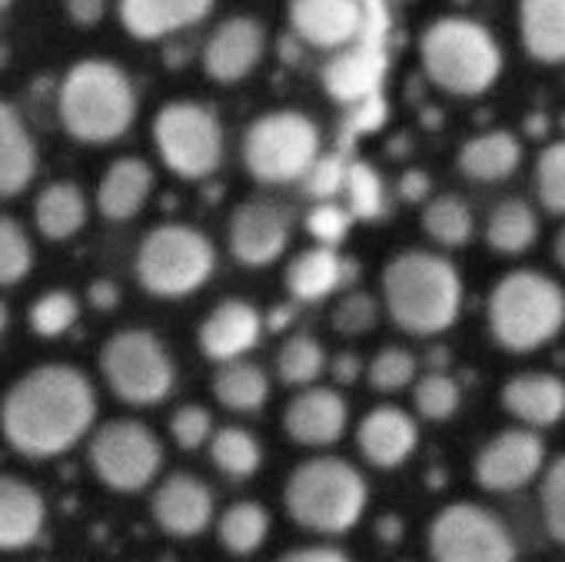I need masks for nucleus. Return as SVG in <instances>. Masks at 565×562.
Returning <instances> with one entry per match:
<instances>
[{
    "label": "nucleus",
    "instance_id": "obj_1",
    "mask_svg": "<svg viewBox=\"0 0 565 562\" xmlns=\"http://www.w3.org/2000/svg\"><path fill=\"white\" fill-rule=\"evenodd\" d=\"M94 383L71 363H41L28 370L0 400V433L28 459L64 456L94 433Z\"/></svg>",
    "mask_w": 565,
    "mask_h": 562
},
{
    "label": "nucleus",
    "instance_id": "obj_2",
    "mask_svg": "<svg viewBox=\"0 0 565 562\" xmlns=\"http://www.w3.org/2000/svg\"><path fill=\"white\" fill-rule=\"evenodd\" d=\"M462 300V273L443 253L406 250L383 266V310L409 337L446 333L459 320Z\"/></svg>",
    "mask_w": 565,
    "mask_h": 562
},
{
    "label": "nucleus",
    "instance_id": "obj_3",
    "mask_svg": "<svg viewBox=\"0 0 565 562\" xmlns=\"http://www.w3.org/2000/svg\"><path fill=\"white\" fill-rule=\"evenodd\" d=\"M140 100L130 74L104 57L77 61L57 91V114L67 137L104 147L120 140L137 120Z\"/></svg>",
    "mask_w": 565,
    "mask_h": 562
},
{
    "label": "nucleus",
    "instance_id": "obj_4",
    "mask_svg": "<svg viewBox=\"0 0 565 562\" xmlns=\"http://www.w3.org/2000/svg\"><path fill=\"white\" fill-rule=\"evenodd\" d=\"M489 337L505 353H535L565 330V290L542 269H509L486 304Z\"/></svg>",
    "mask_w": 565,
    "mask_h": 562
},
{
    "label": "nucleus",
    "instance_id": "obj_5",
    "mask_svg": "<svg viewBox=\"0 0 565 562\" xmlns=\"http://www.w3.org/2000/svg\"><path fill=\"white\" fill-rule=\"evenodd\" d=\"M419 67L443 94L482 97L502 74V47L486 24L462 14H446L423 28Z\"/></svg>",
    "mask_w": 565,
    "mask_h": 562
},
{
    "label": "nucleus",
    "instance_id": "obj_6",
    "mask_svg": "<svg viewBox=\"0 0 565 562\" xmlns=\"http://www.w3.org/2000/svg\"><path fill=\"white\" fill-rule=\"evenodd\" d=\"M370 502L363 473L340 456H313L300 463L282 486V506L290 519L320 536L350 532Z\"/></svg>",
    "mask_w": 565,
    "mask_h": 562
},
{
    "label": "nucleus",
    "instance_id": "obj_7",
    "mask_svg": "<svg viewBox=\"0 0 565 562\" xmlns=\"http://www.w3.org/2000/svg\"><path fill=\"white\" fill-rule=\"evenodd\" d=\"M137 279L150 297L183 300L216 273L213 240L190 223H160L137 246Z\"/></svg>",
    "mask_w": 565,
    "mask_h": 562
},
{
    "label": "nucleus",
    "instance_id": "obj_8",
    "mask_svg": "<svg viewBox=\"0 0 565 562\" xmlns=\"http://www.w3.org/2000/svg\"><path fill=\"white\" fill-rule=\"evenodd\" d=\"M323 157L320 127L300 110H269L246 127L243 167L256 183H297Z\"/></svg>",
    "mask_w": 565,
    "mask_h": 562
},
{
    "label": "nucleus",
    "instance_id": "obj_9",
    "mask_svg": "<svg viewBox=\"0 0 565 562\" xmlns=\"http://www.w3.org/2000/svg\"><path fill=\"white\" fill-rule=\"evenodd\" d=\"M100 377L127 406H160L177 386V363L163 340L150 330H117L100 347Z\"/></svg>",
    "mask_w": 565,
    "mask_h": 562
},
{
    "label": "nucleus",
    "instance_id": "obj_10",
    "mask_svg": "<svg viewBox=\"0 0 565 562\" xmlns=\"http://www.w3.org/2000/svg\"><path fill=\"white\" fill-rule=\"evenodd\" d=\"M153 147L180 180H206L223 163V124L196 100H170L153 117Z\"/></svg>",
    "mask_w": 565,
    "mask_h": 562
},
{
    "label": "nucleus",
    "instance_id": "obj_11",
    "mask_svg": "<svg viewBox=\"0 0 565 562\" xmlns=\"http://www.w3.org/2000/svg\"><path fill=\"white\" fill-rule=\"evenodd\" d=\"M87 463L114 492H140L163 469V443L140 420H107L90 433Z\"/></svg>",
    "mask_w": 565,
    "mask_h": 562
},
{
    "label": "nucleus",
    "instance_id": "obj_12",
    "mask_svg": "<svg viewBox=\"0 0 565 562\" xmlns=\"http://www.w3.org/2000/svg\"><path fill=\"white\" fill-rule=\"evenodd\" d=\"M433 562H515L519 549L509 526L479 502H449L429 522Z\"/></svg>",
    "mask_w": 565,
    "mask_h": 562
},
{
    "label": "nucleus",
    "instance_id": "obj_13",
    "mask_svg": "<svg viewBox=\"0 0 565 562\" xmlns=\"http://www.w3.org/2000/svg\"><path fill=\"white\" fill-rule=\"evenodd\" d=\"M545 443L539 430L515 426L495 433L472 459V479L486 492H515L545 473Z\"/></svg>",
    "mask_w": 565,
    "mask_h": 562
},
{
    "label": "nucleus",
    "instance_id": "obj_14",
    "mask_svg": "<svg viewBox=\"0 0 565 562\" xmlns=\"http://www.w3.org/2000/svg\"><path fill=\"white\" fill-rule=\"evenodd\" d=\"M226 243L239 266H269L290 250V216L273 200H243L230 213Z\"/></svg>",
    "mask_w": 565,
    "mask_h": 562
},
{
    "label": "nucleus",
    "instance_id": "obj_15",
    "mask_svg": "<svg viewBox=\"0 0 565 562\" xmlns=\"http://www.w3.org/2000/svg\"><path fill=\"white\" fill-rule=\"evenodd\" d=\"M287 21L303 44L340 54L363 41L366 4L363 0H290Z\"/></svg>",
    "mask_w": 565,
    "mask_h": 562
},
{
    "label": "nucleus",
    "instance_id": "obj_16",
    "mask_svg": "<svg viewBox=\"0 0 565 562\" xmlns=\"http://www.w3.org/2000/svg\"><path fill=\"white\" fill-rule=\"evenodd\" d=\"M266 54V28L249 18L236 14L216 24V31L203 44V74L213 84L233 87L246 81Z\"/></svg>",
    "mask_w": 565,
    "mask_h": 562
},
{
    "label": "nucleus",
    "instance_id": "obj_17",
    "mask_svg": "<svg viewBox=\"0 0 565 562\" xmlns=\"http://www.w3.org/2000/svg\"><path fill=\"white\" fill-rule=\"evenodd\" d=\"M350 426V403L333 386L297 390V396L282 410V430L297 446L327 449L343 439Z\"/></svg>",
    "mask_w": 565,
    "mask_h": 562
},
{
    "label": "nucleus",
    "instance_id": "obj_18",
    "mask_svg": "<svg viewBox=\"0 0 565 562\" xmlns=\"http://www.w3.org/2000/svg\"><path fill=\"white\" fill-rule=\"evenodd\" d=\"M153 522L173 539H193L210 529L216 502L213 489L193 473H170L150 499Z\"/></svg>",
    "mask_w": 565,
    "mask_h": 562
},
{
    "label": "nucleus",
    "instance_id": "obj_19",
    "mask_svg": "<svg viewBox=\"0 0 565 562\" xmlns=\"http://www.w3.org/2000/svg\"><path fill=\"white\" fill-rule=\"evenodd\" d=\"M263 327H266L263 314L253 304H246V300H223L200 324L196 343H200V353L210 363L223 367V363L246 360V353L259 347Z\"/></svg>",
    "mask_w": 565,
    "mask_h": 562
},
{
    "label": "nucleus",
    "instance_id": "obj_20",
    "mask_svg": "<svg viewBox=\"0 0 565 562\" xmlns=\"http://www.w3.org/2000/svg\"><path fill=\"white\" fill-rule=\"evenodd\" d=\"M356 446L363 459L376 469L403 466L419 446V423L403 406H373L356 426Z\"/></svg>",
    "mask_w": 565,
    "mask_h": 562
},
{
    "label": "nucleus",
    "instance_id": "obj_21",
    "mask_svg": "<svg viewBox=\"0 0 565 562\" xmlns=\"http://www.w3.org/2000/svg\"><path fill=\"white\" fill-rule=\"evenodd\" d=\"M502 410L529 430H548L565 420V380L545 370H525L502 383Z\"/></svg>",
    "mask_w": 565,
    "mask_h": 562
},
{
    "label": "nucleus",
    "instance_id": "obj_22",
    "mask_svg": "<svg viewBox=\"0 0 565 562\" xmlns=\"http://www.w3.org/2000/svg\"><path fill=\"white\" fill-rule=\"evenodd\" d=\"M216 0H117V18L134 41H163L210 18Z\"/></svg>",
    "mask_w": 565,
    "mask_h": 562
},
{
    "label": "nucleus",
    "instance_id": "obj_23",
    "mask_svg": "<svg viewBox=\"0 0 565 562\" xmlns=\"http://www.w3.org/2000/svg\"><path fill=\"white\" fill-rule=\"evenodd\" d=\"M383 74H386V57L380 47L373 44H353L347 51H340L337 57L327 61L320 81H323V91L343 104V107H356L370 97L380 94V84H383Z\"/></svg>",
    "mask_w": 565,
    "mask_h": 562
},
{
    "label": "nucleus",
    "instance_id": "obj_24",
    "mask_svg": "<svg viewBox=\"0 0 565 562\" xmlns=\"http://www.w3.org/2000/svg\"><path fill=\"white\" fill-rule=\"evenodd\" d=\"M47 502L28 479L0 473V552H18L41 539Z\"/></svg>",
    "mask_w": 565,
    "mask_h": 562
},
{
    "label": "nucleus",
    "instance_id": "obj_25",
    "mask_svg": "<svg viewBox=\"0 0 565 562\" xmlns=\"http://www.w3.org/2000/svg\"><path fill=\"white\" fill-rule=\"evenodd\" d=\"M153 167L143 160V157H120L114 160L104 177H100V187H97V210L104 220H114V223H124V220H134L150 193H153Z\"/></svg>",
    "mask_w": 565,
    "mask_h": 562
},
{
    "label": "nucleus",
    "instance_id": "obj_26",
    "mask_svg": "<svg viewBox=\"0 0 565 562\" xmlns=\"http://www.w3.org/2000/svg\"><path fill=\"white\" fill-rule=\"evenodd\" d=\"M38 177V144L14 104L0 100V200H11Z\"/></svg>",
    "mask_w": 565,
    "mask_h": 562
},
{
    "label": "nucleus",
    "instance_id": "obj_27",
    "mask_svg": "<svg viewBox=\"0 0 565 562\" xmlns=\"http://www.w3.org/2000/svg\"><path fill=\"white\" fill-rule=\"evenodd\" d=\"M347 279V259L333 246H307L300 250L282 273V284L287 294L297 304H320L333 297Z\"/></svg>",
    "mask_w": 565,
    "mask_h": 562
},
{
    "label": "nucleus",
    "instance_id": "obj_28",
    "mask_svg": "<svg viewBox=\"0 0 565 562\" xmlns=\"http://www.w3.org/2000/svg\"><path fill=\"white\" fill-rule=\"evenodd\" d=\"M519 41L535 64H565V0H519Z\"/></svg>",
    "mask_w": 565,
    "mask_h": 562
},
{
    "label": "nucleus",
    "instance_id": "obj_29",
    "mask_svg": "<svg viewBox=\"0 0 565 562\" xmlns=\"http://www.w3.org/2000/svg\"><path fill=\"white\" fill-rule=\"evenodd\" d=\"M459 173L472 183H502L522 163V144L509 130H486L459 147Z\"/></svg>",
    "mask_w": 565,
    "mask_h": 562
},
{
    "label": "nucleus",
    "instance_id": "obj_30",
    "mask_svg": "<svg viewBox=\"0 0 565 562\" xmlns=\"http://www.w3.org/2000/svg\"><path fill=\"white\" fill-rule=\"evenodd\" d=\"M87 216H90V203H87L84 190L71 180L47 183L34 200L38 233L51 243H64V240L77 236L87 226Z\"/></svg>",
    "mask_w": 565,
    "mask_h": 562
},
{
    "label": "nucleus",
    "instance_id": "obj_31",
    "mask_svg": "<svg viewBox=\"0 0 565 562\" xmlns=\"http://www.w3.org/2000/svg\"><path fill=\"white\" fill-rule=\"evenodd\" d=\"M535 240H539V213L532 203L509 197L492 206V213L486 220V243L492 253L522 256L525 250L535 246Z\"/></svg>",
    "mask_w": 565,
    "mask_h": 562
},
{
    "label": "nucleus",
    "instance_id": "obj_32",
    "mask_svg": "<svg viewBox=\"0 0 565 562\" xmlns=\"http://www.w3.org/2000/svg\"><path fill=\"white\" fill-rule=\"evenodd\" d=\"M213 396L230 413H259L269 400V377L259 363H223L213 377Z\"/></svg>",
    "mask_w": 565,
    "mask_h": 562
},
{
    "label": "nucleus",
    "instance_id": "obj_33",
    "mask_svg": "<svg viewBox=\"0 0 565 562\" xmlns=\"http://www.w3.org/2000/svg\"><path fill=\"white\" fill-rule=\"evenodd\" d=\"M419 223H423L426 236L446 250H462L476 236V213L456 193H439V197L426 200Z\"/></svg>",
    "mask_w": 565,
    "mask_h": 562
},
{
    "label": "nucleus",
    "instance_id": "obj_34",
    "mask_svg": "<svg viewBox=\"0 0 565 562\" xmlns=\"http://www.w3.org/2000/svg\"><path fill=\"white\" fill-rule=\"evenodd\" d=\"M330 370V357L323 350V343L310 333H297L276 353V377L282 386L290 390H310L317 386V380Z\"/></svg>",
    "mask_w": 565,
    "mask_h": 562
},
{
    "label": "nucleus",
    "instance_id": "obj_35",
    "mask_svg": "<svg viewBox=\"0 0 565 562\" xmlns=\"http://www.w3.org/2000/svg\"><path fill=\"white\" fill-rule=\"evenodd\" d=\"M269 526H273V519H269L266 506H259L253 499H239V502L223 509V516L216 522V532H220V542H223L226 552L253 555L266 542Z\"/></svg>",
    "mask_w": 565,
    "mask_h": 562
},
{
    "label": "nucleus",
    "instance_id": "obj_36",
    "mask_svg": "<svg viewBox=\"0 0 565 562\" xmlns=\"http://www.w3.org/2000/svg\"><path fill=\"white\" fill-rule=\"evenodd\" d=\"M210 459L226 479H253L263 466L259 439L243 426H223L210 439Z\"/></svg>",
    "mask_w": 565,
    "mask_h": 562
},
{
    "label": "nucleus",
    "instance_id": "obj_37",
    "mask_svg": "<svg viewBox=\"0 0 565 562\" xmlns=\"http://www.w3.org/2000/svg\"><path fill=\"white\" fill-rule=\"evenodd\" d=\"M413 406L429 423H446L462 406V386L449 373H426L413 386Z\"/></svg>",
    "mask_w": 565,
    "mask_h": 562
},
{
    "label": "nucleus",
    "instance_id": "obj_38",
    "mask_svg": "<svg viewBox=\"0 0 565 562\" xmlns=\"http://www.w3.org/2000/svg\"><path fill=\"white\" fill-rule=\"evenodd\" d=\"M347 206L356 220H376L386 210V183L376 167L366 160H353L347 173Z\"/></svg>",
    "mask_w": 565,
    "mask_h": 562
},
{
    "label": "nucleus",
    "instance_id": "obj_39",
    "mask_svg": "<svg viewBox=\"0 0 565 562\" xmlns=\"http://www.w3.org/2000/svg\"><path fill=\"white\" fill-rule=\"evenodd\" d=\"M34 266V243L28 230L14 220L0 213V287L21 284Z\"/></svg>",
    "mask_w": 565,
    "mask_h": 562
},
{
    "label": "nucleus",
    "instance_id": "obj_40",
    "mask_svg": "<svg viewBox=\"0 0 565 562\" xmlns=\"http://www.w3.org/2000/svg\"><path fill=\"white\" fill-rule=\"evenodd\" d=\"M419 363L409 350L403 347H383L370 363H366V380L376 393H399L406 386H416Z\"/></svg>",
    "mask_w": 565,
    "mask_h": 562
},
{
    "label": "nucleus",
    "instance_id": "obj_41",
    "mask_svg": "<svg viewBox=\"0 0 565 562\" xmlns=\"http://www.w3.org/2000/svg\"><path fill=\"white\" fill-rule=\"evenodd\" d=\"M532 180H535L539 206H545L555 216H565V140L542 147Z\"/></svg>",
    "mask_w": 565,
    "mask_h": 562
},
{
    "label": "nucleus",
    "instance_id": "obj_42",
    "mask_svg": "<svg viewBox=\"0 0 565 562\" xmlns=\"http://www.w3.org/2000/svg\"><path fill=\"white\" fill-rule=\"evenodd\" d=\"M77 317H81V304L71 290H51V294L38 297L28 314L31 330L38 337H61L77 324Z\"/></svg>",
    "mask_w": 565,
    "mask_h": 562
},
{
    "label": "nucleus",
    "instance_id": "obj_43",
    "mask_svg": "<svg viewBox=\"0 0 565 562\" xmlns=\"http://www.w3.org/2000/svg\"><path fill=\"white\" fill-rule=\"evenodd\" d=\"M539 506H542L545 532L558 545H565V453L545 466L542 486H539Z\"/></svg>",
    "mask_w": 565,
    "mask_h": 562
},
{
    "label": "nucleus",
    "instance_id": "obj_44",
    "mask_svg": "<svg viewBox=\"0 0 565 562\" xmlns=\"http://www.w3.org/2000/svg\"><path fill=\"white\" fill-rule=\"evenodd\" d=\"M216 426H213V413L200 403H186L180 410H173L170 416V436L180 449L186 453H196L203 446H210Z\"/></svg>",
    "mask_w": 565,
    "mask_h": 562
},
{
    "label": "nucleus",
    "instance_id": "obj_45",
    "mask_svg": "<svg viewBox=\"0 0 565 562\" xmlns=\"http://www.w3.org/2000/svg\"><path fill=\"white\" fill-rule=\"evenodd\" d=\"M356 216L350 213L347 203H337V200H327V203H317L310 213H307V233L320 243V246H340L350 230H353Z\"/></svg>",
    "mask_w": 565,
    "mask_h": 562
},
{
    "label": "nucleus",
    "instance_id": "obj_46",
    "mask_svg": "<svg viewBox=\"0 0 565 562\" xmlns=\"http://www.w3.org/2000/svg\"><path fill=\"white\" fill-rule=\"evenodd\" d=\"M347 173H350V160L343 153H323L300 183H303L307 197H313L317 203H327L347 190Z\"/></svg>",
    "mask_w": 565,
    "mask_h": 562
},
{
    "label": "nucleus",
    "instance_id": "obj_47",
    "mask_svg": "<svg viewBox=\"0 0 565 562\" xmlns=\"http://www.w3.org/2000/svg\"><path fill=\"white\" fill-rule=\"evenodd\" d=\"M376 320H380L376 300L370 294H360V290L343 297L337 304V310H333V327L343 337H363V333H370L376 327Z\"/></svg>",
    "mask_w": 565,
    "mask_h": 562
},
{
    "label": "nucleus",
    "instance_id": "obj_48",
    "mask_svg": "<svg viewBox=\"0 0 565 562\" xmlns=\"http://www.w3.org/2000/svg\"><path fill=\"white\" fill-rule=\"evenodd\" d=\"M350 124H353V130H360V134L380 130V127L386 124V100L376 94V97H370V100L350 107Z\"/></svg>",
    "mask_w": 565,
    "mask_h": 562
},
{
    "label": "nucleus",
    "instance_id": "obj_49",
    "mask_svg": "<svg viewBox=\"0 0 565 562\" xmlns=\"http://www.w3.org/2000/svg\"><path fill=\"white\" fill-rule=\"evenodd\" d=\"M64 11L77 28H97L107 14V0H64Z\"/></svg>",
    "mask_w": 565,
    "mask_h": 562
},
{
    "label": "nucleus",
    "instance_id": "obj_50",
    "mask_svg": "<svg viewBox=\"0 0 565 562\" xmlns=\"http://www.w3.org/2000/svg\"><path fill=\"white\" fill-rule=\"evenodd\" d=\"M276 562H350V555L337 545H303V549L279 555Z\"/></svg>",
    "mask_w": 565,
    "mask_h": 562
},
{
    "label": "nucleus",
    "instance_id": "obj_51",
    "mask_svg": "<svg viewBox=\"0 0 565 562\" xmlns=\"http://www.w3.org/2000/svg\"><path fill=\"white\" fill-rule=\"evenodd\" d=\"M330 370H333V377L340 383H356L366 367H363V360L356 353H340L337 360H330Z\"/></svg>",
    "mask_w": 565,
    "mask_h": 562
},
{
    "label": "nucleus",
    "instance_id": "obj_52",
    "mask_svg": "<svg viewBox=\"0 0 565 562\" xmlns=\"http://www.w3.org/2000/svg\"><path fill=\"white\" fill-rule=\"evenodd\" d=\"M117 284H110V279H94L90 284V300L97 304V307H114L117 304Z\"/></svg>",
    "mask_w": 565,
    "mask_h": 562
},
{
    "label": "nucleus",
    "instance_id": "obj_53",
    "mask_svg": "<svg viewBox=\"0 0 565 562\" xmlns=\"http://www.w3.org/2000/svg\"><path fill=\"white\" fill-rule=\"evenodd\" d=\"M399 190H403V193H406L409 200H419V197H423V193L429 190V180H426L423 173H416V170H413V173H406V177H403Z\"/></svg>",
    "mask_w": 565,
    "mask_h": 562
},
{
    "label": "nucleus",
    "instance_id": "obj_54",
    "mask_svg": "<svg viewBox=\"0 0 565 562\" xmlns=\"http://www.w3.org/2000/svg\"><path fill=\"white\" fill-rule=\"evenodd\" d=\"M552 256H555V263L565 269V226L555 233V243H552Z\"/></svg>",
    "mask_w": 565,
    "mask_h": 562
},
{
    "label": "nucleus",
    "instance_id": "obj_55",
    "mask_svg": "<svg viewBox=\"0 0 565 562\" xmlns=\"http://www.w3.org/2000/svg\"><path fill=\"white\" fill-rule=\"evenodd\" d=\"M8 324H11V310H8V304L0 300V337L8 333Z\"/></svg>",
    "mask_w": 565,
    "mask_h": 562
},
{
    "label": "nucleus",
    "instance_id": "obj_56",
    "mask_svg": "<svg viewBox=\"0 0 565 562\" xmlns=\"http://www.w3.org/2000/svg\"><path fill=\"white\" fill-rule=\"evenodd\" d=\"M11 4H14V0H0V14H4V11H8Z\"/></svg>",
    "mask_w": 565,
    "mask_h": 562
},
{
    "label": "nucleus",
    "instance_id": "obj_57",
    "mask_svg": "<svg viewBox=\"0 0 565 562\" xmlns=\"http://www.w3.org/2000/svg\"><path fill=\"white\" fill-rule=\"evenodd\" d=\"M393 4H413V0H393Z\"/></svg>",
    "mask_w": 565,
    "mask_h": 562
}]
</instances>
